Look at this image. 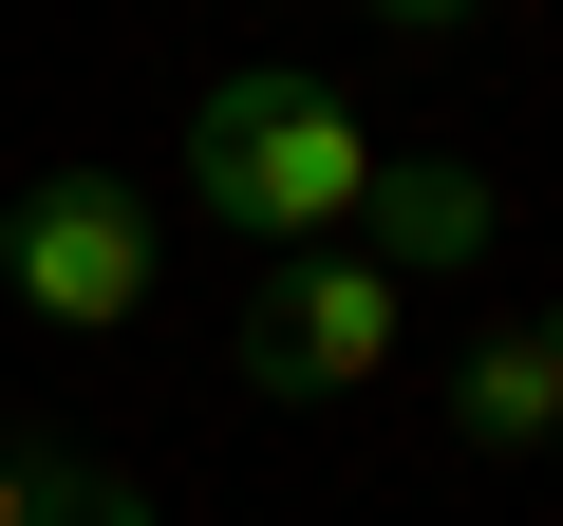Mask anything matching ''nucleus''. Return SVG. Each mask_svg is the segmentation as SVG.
Here are the masks:
<instances>
[{
    "label": "nucleus",
    "instance_id": "0eeeda50",
    "mask_svg": "<svg viewBox=\"0 0 563 526\" xmlns=\"http://www.w3.org/2000/svg\"><path fill=\"white\" fill-rule=\"evenodd\" d=\"M0 526H38V451L20 432H0Z\"/></svg>",
    "mask_w": 563,
    "mask_h": 526
},
{
    "label": "nucleus",
    "instance_id": "f257e3e1",
    "mask_svg": "<svg viewBox=\"0 0 563 526\" xmlns=\"http://www.w3.org/2000/svg\"><path fill=\"white\" fill-rule=\"evenodd\" d=\"M188 188H207V226H244V244H339V226L376 207V132H357L320 76L244 57V76H207V113H188Z\"/></svg>",
    "mask_w": 563,
    "mask_h": 526
},
{
    "label": "nucleus",
    "instance_id": "20e7f679",
    "mask_svg": "<svg viewBox=\"0 0 563 526\" xmlns=\"http://www.w3.org/2000/svg\"><path fill=\"white\" fill-rule=\"evenodd\" d=\"M451 432H470V451H563V320H544V302L451 358Z\"/></svg>",
    "mask_w": 563,
    "mask_h": 526
},
{
    "label": "nucleus",
    "instance_id": "7ed1b4c3",
    "mask_svg": "<svg viewBox=\"0 0 563 526\" xmlns=\"http://www.w3.org/2000/svg\"><path fill=\"white\" fill-rule=\"evenodd\" d=\"M395 283L376 263H339V244H301L282 283L244 302V395H357V376H395Z\"/></svg>",
    "mask_w": 563,
    "mask_h": 526
},
{
    "label": "nucleus",
    "instance_id": "f03ea898",
    "mask_svg": "<svg viewBox=\"0 0 563 526\" xmlns=\"http://www.w3.org/2000/svg\"><path fill=\"white\" fill-rule=\"evenodd\" d=\"M0 283H20L38 320H76V339L151 320V207L113 169H38L20 207H0Z\"/></svg>",
    "mask_w": 563,
    "mask_h": 526
},
{
    "label": "nucleus",
    "instance_id": "423d86ee",
    "mask_svg": "<svg viewBox=\"0 0 563 526\" xmlns=\"http://www.w3.org/2000/svg\"><path fill=\"white\" fill-rule=\"evenodd\" d=\"M38 526H151V489L95 470V451H38Z\"/></svg>",
    "mask_w": 563,
    "mask_h": 526
},
{
    "label": "nucleus",
    "instance_id": "39448f33",
    "mask_svg": "<svg viewBox=\"0 0 563 526\" xmlns=\"http://www.w3.org/2000/svg\"><path fill=\"white\" fill-rule=\"evenodd\" d=\"M357 226H376V283H395V302L488 263V188H470V169H413V151H376V207H357Z\"/></svg>",
    "mask_w": 563,
    "mask_h": 526
}]
</instances>
